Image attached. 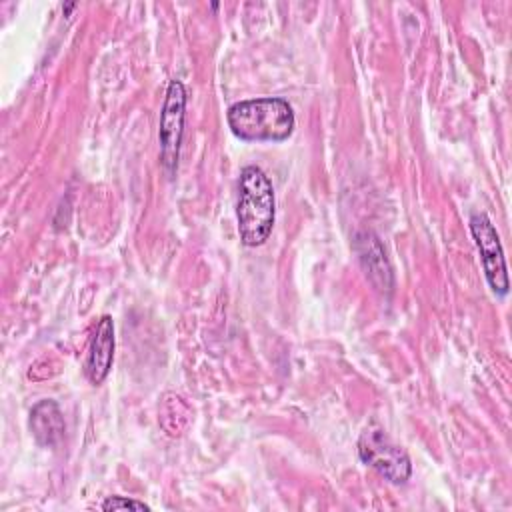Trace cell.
<instances>
[{"label": "cell", "instance_id": "cell-2", "mask_svg": "<svg viewBox=\"0 0 512 512\" xmlns=\"http://www.w3.org/2000/svg\"><path fill=\"white\" fill-rule=\"evenodd\" d=\"M228 126L244 142H282L294 132V112L284 98L242 100L228 108Z\"/></svg>", "mask_w": 512, "mask_h": 512}, {"label": "cell", "instance_id": "cell-1", "mask_svg": "<svg viewBox=\"0 0 512 512\" xmlns=\"http://www.w3.org/2000/svg\"><path fill=\"white\" fill-rule=\"evenodd\" d=\"M276 216L274 188L266 172L246 166L238 178V234L244 246H260L268 240Z\"/></svg>", "mask_w": 512, "mask_h": 512}, {"label": "cell", "instance_id": "cell-6", "mask_svg": "<svg viewBox=\"0 0 512 512\" xmlns=\"http://www.w3.org/2000/svg\"><path fill=\"white\" fill-rule=\"evenodd\" d=\"M112 360H114V324L110 316H102L96 324V330L88 348V356L84 362L86 378L94 386L102 384L112 368Z\"/></svg>", "mask_w": 512, "mask_h": 512}, {"label": "cell", "instance_id": "cell-7", "mask_svg": "<svg viewBox=\"0 0 512 512\" xmlns=\"http://www.w3.org/2000/svg\"><path fill=\"white\" fill-rule=\"evenodd\" d=\"M64 418L54 400H40L30 410V430L38 444L54 446L64 436Z\"/></svg>", "mask_w": 512, "mask_h": 512}, {"label": "cell", "instance_id": "cell-5", "mask_svg": "<svg viewBox=\"0 0 512 512\" xmlns=\"http://www.w3.org/2000/svg\"><path fill=\"white\" fill-rule=\"evenodd\" d=\"M470 232L476 240L482 268L486 274V280L494 294L504 296L508 294V272H506V260L502 252V244L498 238V232L490 218L486 214H472L470 216Z\"/></svg>", "mask_w": 512, "mask_h": 512}, {"label": "cell", "instance_id": "cell-4", "mask_svg": "<svg viewBox=\"0 0 512 512\" xmlns=\"http://www.w3.org/2000/svg\"><path fill=\"white\" fill-rule=\"evenodd\" d=\"M184 114H186V88L180 80H170L166 88L164 106L160 112V158L168 172L176 168L178 150L184 132Z\"/></svg>", "mask_w": 512, "mask_h": 512}, {"label": "cell", "instance_id": "cell-3", "mask_svg": "<svg viewBox=\"0 0 512 512\" xmlns=\"http://www.w3.org/2000/svg\"><path fill=\"white\" fill-rule=\"evenodd\" d=\"M358 456L392 484H404L412 474L410 458L384 434L382 428L370 426L362 432L358 440Z\"/></svg>", "mask_w": 512, "mask_h": 512}, {"label": "cell", "instance_id": "cell-8", "mask_svg": "<svg viewBox=\"0 0 512 512\" xmlns=\"http://www.w3.org/2000/svg\"><path fill=\"white\" fill-rule=\"evenodd\" d=\"M150 510L148 504L132 500V498H122V496H110L102 502V510Z\"/></svg>", "mask_w": 512, "mask_h": 512}]
</instances>
